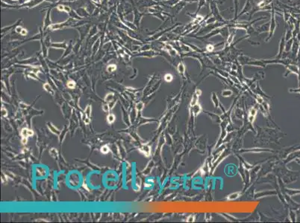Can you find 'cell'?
Listing matches in <instances>:
<instances>
[{
    "mask_svg": "<svg viewBox=\"0 0 300 223\" xmlns=\"http://www.w3.org/2000/svg\"><path fill=\"white\" fill-rule=\"evenodd\" d=\"M275 28H276V22H275V20L274 11H273V13H272L271 24H270V34H269V36H268V38H267V39L266 40V42L268 41L272 36H273V34H274V32H275Z\"/></svg>",
    "mask_w": 300,
    "mask_h": 223,
    "instance_id": "6da1fadb",
    "label": "cell"
},
{
    "mask_svg": "<svg viewBox=\"0 0 300 223\" xmlns=\"http://www.w3.org/2000/svg\"><path fill=\"white\" fill-rule=\"evenodd\" d=\"M84 115H85V118H82L84 122L86 124H90V115H91V108H90V106H87L85 111H84Z\"/></svg>",
    "mask_w": 300,
    "mask_h": 223,
    "instance_id": "7a4b0ae2",
    "label": "cell"
},
{
    "mask_svg": "<svg viewBox=\"0 0 300 223\" xmlns=\"http://www.w3.org/2000/svg\"><path fill=\"white\" fill-rule=\"evenodd\" d=\"M33 135H34V132L31 130L26 129V128L22 129V131H21V135L23 138H27V137H29V136H32Z\"/></svg>",
    "mask_w": 300,
    "mask_h": 223,
    "instance_id": "3957f363",
    "label": "cell"
},
{
    "mask_svg": "<svg viewBox=\"0 0 300 223\" xmlns=\"http://www.w3.org/2000/svg\"><path fill=\"white\" fill-rule=\"evenodd\" d=\"M49 15H50V10L48 11V13L46 14V18H45V20H44V25H45V28L50 25V19H49Z\"/></svg>",
    "mask_w": 300,
    "mask_h": 223,
    "instance_id": "277c9868",
    "label": "cell"
},
{
    "mask_svg": "<svg viewBox=\"0 0 300 223\" xmlns=\"http://www.w3.org/2000/svg\"><path fill=\"white\" fill-rule=\"evenodd\" d=\"M286 42H287V44H286V48H285V50L286 51H289L290 49H291V46L293 45V38H291V39L290 40H287V41H286Z\"/></svg>",
    "mask_w": 300,
    "mask_h": 223,
    "instance_id": "5b68a950",
    "label": "cell"
},
{
    "mask_svg": "<svg viewBox=\"0 0 300 223\" xmlns=\"http://www.w3.org/2000/svg\"><path fill=\"white\" fill-rule=\"evenodd\" d=\"M43 88H44V89L46 90V92H49V93H50L51 94H52V95L54 94V92H53V90L51 89V86H49V84H48V83L44 84Z\"/></svg>",
    "mask_w": 300,
    "mask_h": 223,
    "instance_id": "8992f818",
    "label": "cell"
},
{
    "mask_svg": "<svg viewBox=\"0 0 300 223\" xmlns=\"http://www.w3.org/2000/svg\"><path fill=\"white\" fill-rule=\"evenodd\" d=\"M273 1V0H263V1H262L261 3H259V4H258V6L259 7H261V8H262V7H265V6H267L268 5V4Z\"/></svg>",
    "mask_w": 300,
    "mask_h": 223,
    "instance_id": "52a82bcc",
    "label": "cell"
},
{
    "mask_svg": "<svg viewBox=\"0 0 300 223\" xmlns=\"http://www.w3.org/2000/svg\"><path fill=\"white\" fill-rule=\"evenodd\" d=\"M107 121L109 124H112V123L115 121V116L113 114H110V115H108L107 117Z\"/></svg>",
    "mask_w": 300,
    "mask_h": 223,
    "instance_id": "ba28073f",
    "label": "cell"
},
{
    "mask_svg": "<svg viewBox=\"0 0 300 223\" xmlns=\"http://www.w3.org/2000/svg\"><path fill=\"white\" fill-rule=\"evenodd\" d=\"M255 115H256V110L255 109H252L251 111H250V116L249 118V119L250 121H253V118H254V117H255Z\"/></svg>",
    "mask_w": 300,
    "mask_h": 223,
    "instance_id": "9c48e42d",
    "label": "cell"
},
{
    "mask_svg": "<svg viewBox=\"0 0 300 223\" xmlns=\"http://www.w3.org/2000/svg\"><path fill=\"white\" fill-rule=\"evenodd\" d=\"M114 98V94L113 93H111V94H107L106 95V97H105V101H107V102H111V101H112V99Z\"/></svg>",
    "mask_w": 300,
    "mask_h": 223,
    "instance_id": "30bf717a",
    "label": "cell"
},
{
    "mask_svg": "<svg viewBox=\"0 0 300 223\" xmlns=\"http://www.w3.org/2000/svg\"><path fill=\"white\" fill-rule=\"evenodd\" d=\"M48 126H49V128L50 129V130H51V132H52L53 133H55V134H57V135H59V134H60V132H59L58 130H56L53 126H51V124H48Z\"/></svg>",
    "mask_w": 300,
    "mask_h": 223,
    "instance_id": "8fae6325",
    "label": "cell"
},
{
    "mask_svg": "<svg viewBox=\"0 0 300 223\" xmlns=\"http://www.w3.org/2000/svg\"><path fill=\"white\" fill-rule=\"evenodd\" d=\"M141 150L143 152V153L146 154V155H149V153H150V149H149V147L148 146H143V147H142V149H141Z\"/></svg>",
    "mask_w": 300,
    "mask_h": 223,
    "instance_id": "7c38bea8",
    "label": "cell"
},
{
    "mask_svg": "<svg viewBox=\"0 0 300 223\" xmlns=\"http://www.w3.org/2000/svg\"><path fill=\"white\" fill-rule=\"evenodd\" d=\"M49 153H50V155L52 156L53 158H57V156H58V152H57V150H56L55 149H54V148L51 149L49 151Z\"/></svg>",
    "mask_w": 300,
    "mask_h": 223,
    "instance_id": "4fadbf2b",
    "label": "cell"
},
{
    "mask_svg": "<svg viewBox=\"0 0 300 223\" xmlns=\"http://www.w3.org/2000/svg\"><path fill=\"white\" fill-rule=\"evenodd\" d=\"M52 46L55 47V48H65V47H66V43H65V42H63V43H53Z\"/></svg>",
    "mask_w": 300,
    "mask_h": 223,
    "instance_id": "5bb4252c",
    "label": "cell"
},
{
    "mask_svg": "<svg viewBox=\"0 0 300 223\" xmlns=\"http://www.w3.org/2000/svg\"><path fill=\"white\" fill-rule=\"evenodd\" d=\"M116 67L115 65H109L107 67V71L109 72H114V70H116Z\"/></svg>",
    "mask_w": 300,
    "mask_h": 223,
    "instance_id": "9a60e30c",
    "label": "cell"
},
{
    "mask_svg": "<svg viewBox=\"0 0 300 223\" xmlns=\"http://www.w3.org/2000/svg\"><path fill=\"white\" fill-rule=\"evenodd\" d=\"M76 86V83L73 81V80H69L67 82V87L69 89H73Z\"/></svg>",
    "mask_w": 300,
    "mask_h": 223,
    "instance_id": "2e32d148",
    "label": "cell"
},
{
    "mask_svg": "<svg viewBox=\"0 0 300 223\" xmlns=\"http://www.w3.org/2000/svg\"><path fill=\"white\" fill-rule=\"evenodd\" d=\"M101 152L102 153H104V154H107V153H108L109 152V148H108V146H103L101 148Z\"/></svg>",
    "mask_w": 300,
    "mask_h": 223,
    "instance_id": "e0dca14e",
    "label": "cell"
},
{
    "mask_svg": "<svg viewBox=\"0 0 300 223\" xmlns=\"http://www.w3.org/2000/svg\"><path fill=\"white\" fill-rule=\"evenodd\" d=\"M178 70H179V72L180 73H183L184 72V65L182 64V63H180L179 65V66H178Z\"/></svg>",
    "mask_w": 300,
    "mask_h": 223,
    "instance_id": "ac0fdd59",
    "label": "cell"
},
{
    "mask_svg": "<svg viewBox=\"0 0 300 223\" xmlns=\"http://www.w3.org/2000/svg\"><path fill=\"white\" fill-rule=\"evenodd\" d=\"M164 79H165V80H166L167 82H170L171 80H172V76L170 74H167L165 75Z\"/></svg>",
    "mask_w": 300,
    "mask_h": 223,
    "instance_id": "d6986e66",
    "label": "cell"
},
{
    "mask_svg": "<svg viewBox=\"0 0 300 223\" xmlns=\"http://www.w3.org/2000/svg\"><path fill=\"white\" fill-rule=\"evenodd\" d=\"M234 33H232L231 34H230V36H228V41H227L228 44H230L232 42L233 38H234Z\"/></svg>",
    "mask_w": 300,
    "mask_h": 223,
    "instance_id": "ffe728a7",
    "label": "cell"
},
{
    "mask_svg": "<svg viewBox=\"0 0 300 223\" xmlns=\"http://www.w3.org/2000/svg\"><path fill=\"white\" fill-rule=\"evenodd\" d=\"M215 21H216V20H215V18L214 17H212V18H208V20L206 21V24H210V23H212V22H214Z\"/></svg>",
    "mask_w": 300,
    "mask_h": 223,
    "instance_id": "44dd1931",
    "label": "cell"
},
{
    "mask_svg": "<svg viewBox=\"0 0 300 223\" xmlns=\"http://www.w3.org/2000/svg\"><path fill=\"white\" fill-rule=\"evenodd\" d=\"M214 46L213 45H210V44H209L206 46V49H207V51H212L214 50Z\"/></svg>",
    "mask_w": 300,
    "mask_h": 223,
    "instance_id": "7402d4cb",
    "label": "cell"
},
{
    "mask_svg": "<svg viewBox=\"0 0 300 223\" xmlns=\"http://www.w3.org/2000/svg\"><path fill=\"white\" fill-rule=\"evenodd\" d=\"M1 111H2V115L3 117H6V116H7V115H8V112H7V110L5 109H4V107H2Z\"/></svg>",
    "mask_w": 300,
    "mask_h": 223,
    "instance_id": "603a6c76",
    "label": "cell"
},
{
    "mask_svg": "<svg viewBox=\"0 0 300 223\" xmlns=\"http://www.w3.org/2000/svg\"><path fill=\"white\" fill-rule=\"evenodd\" d=\"M237 196H238V193H233V194H231V195H230V196L228 197V199H236Z\"/></svg>",
    "mask_w": 300,
    "mask_h": 223,
    "instance_id": "cb8c5ba5",
    "label": "cell"
},
{
    "mask_svg": "<svg viewBox=\"0 0 300 223\" xmlns=\"http://www.w3.org/2000/svg\"><path fill=\"white\" fill-rule=\"evenodd\" d=\"M143 103H140L139 104H137V110H141L142 109H143Z\"/></svg>",
    "mask_w": 300,
    "mask_h": 223,
    "instance_id": "d4e9b609",
    "label": "cell"
},
{
    "mask_svg": "<svg viewBox=\"0 0 300 223\" xmlns=\"http://www.w3.org/2000/svg\"><path fill=\"white\" fill-rule=\"evenodd\" d=\"M109 105H105L104 106H103V110H104L105 112H108L109 111Z\"/></svg>",
    "mask_w": 300,
    "mask_h": 223,
    "instance_id": "484cf974",
    "label": "cell"
},
{
    "mask_svg": "<svg viewBox=\"0 0 300 223\" xmlns=\"http://www.w3.org/2000/svg\"><path fill=\"white\" fill-rule=\"evenodd\" d=\"M23 29V28H22V27H20V26H18V27H17L16 28V31L17 32V33H21V31H22V30Z\"/></svg>",
    "mask_w": 300,
    "mask_h": 223,
    "instance_id": "4316f807",
    "label": "cell"
},
{
    "mask_svg": "<svg viewBox=\"0 0 300 223\" xmlns=\"http://www.w3.org/2000/svg\"><path fill=\"white\" fill-rule=\"evenodd\" d=\"M20 34L22 35V36H26L27 34V31L23 28V29L22 30V31H21V33H20Z\"/></svg>",
    "mask_w": 300,
    "mask_h": 223,
    "instance_id": "83f0119b",
    "label": "cell"
},
{
    "mask_svg": "<svg viewBox=\"0 0 300 223\" xmlns=\"http://www.w3.org/2000/svg\"><path fill=\"white\" fill-rule=\"evenodd\" d=\"M70 11H71V9H70V8H69V7H68V6H64V11L69 13V12H70Z\"/></svg>",
    "mask_w": 300,
    "mask_h": 223,
    "instance_id": "f1b7e54d",
    "label": "cell"
},
{
    "mask_svg": "<svg viewBox=\"0 0 300 223\" xmlns=\"http://www.w3.org/2000/svg\"><path fill=\"white\" fill-rule=\"evenodd\" d=\"M58 9L60 11H64V5H58Z\"/></svg>",
    "mask_w": 300,
    "mask_h": 223,
    "instance_id": "f546056e",
    "label": "cell"
},
{
    "mask_svg": "<svg viewBox=\"0 0 300 223\" xmlns=\"http://www.w3.org/2000/svg\"><path fill=\"white\" fill-rule=\"evenodd\" d=\"M22 143L23 144H26L27 143V138H23L22 140Z\"/></svg>",
    "mask_w": 300,
    "mask_h": 223,
    "instance_id": "4dcf8cb0",
    "label": "cell"
},
{
    "mask_svg": "<svg viewBox=\"0 0 300 223\" xmlns=\"http://www.w3.org/2000/svg\"><path fill=\"white\" fill-rule=\"evenodd\" d=\"M188 221H189V222H192V221H193V217L191 216L189 218V219H188Z\"/></svg>",
    "mask_w": 300,
    "mask_h": 223,
    "instance_id": "1f68e13d",
    "label": "cell"
},
{
    "mask_svg": "<svg viewBox=\"0 0 300 223\" xmlns=\"http://www.w3.org/2000/svg\"><path fill=\"white\" fill-rule=\"evenodd\" d=\"M16 1H17V0H16Z\"/></svg>",
    "mask_w": 300,
    "mask_h": 223,
    "instance_id": "d6a6232c",
    "label": "cell"
}]
</instances>
